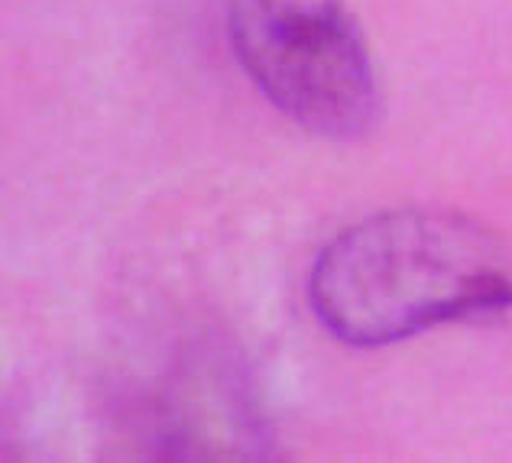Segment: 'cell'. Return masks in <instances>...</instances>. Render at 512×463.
Instances as JSON below:
<instances>
[{
	"label": "cell",
	"mask_w": 512,
	"mask_h": 463,
	"mask_svg": "<svg viewBox=\"0 0 512 463\" xmlns=\"http://www.w3.org/2000/svg\"><path fill=\"white\" fill-rule=\"evenodd\" d=\"M312 308L354 347H386L512 305V266L464 214L386 211L334 237L312 269Z\"/></svg>",
	"instance_id": "1"
},
{
	"label": "cell",
	"mask_w": 512,
	"mask_h": 463,
	"mask_svg": "<svg viewBox=\"0 0 512 463\" xmlns=\"http://www.w3.org/2000/svg\"><path fill=\"white\" fill-rule=\"evenodd\" d=\"M240 65L282 114L325 136L373 127L380 94L347 0H227Z\"/></svg>",
	"instance_id": "2"
}]
</instances>
